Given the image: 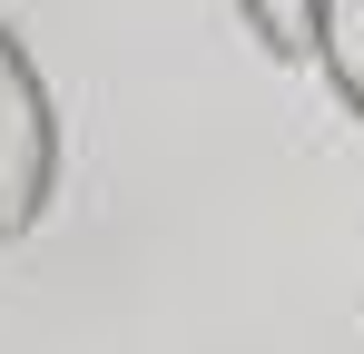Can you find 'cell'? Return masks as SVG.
<instances>
[{
	"label": "cell",
	"mask_w": 364,
	"mask_h": 354,
	"mask_svg": "<svg viewBox=\"0 0 364 354\" xmlns=\"http://www.w3.org/2000/svg\"><path fill=\"white\" fill-rule=\"evenodd\" d=\"M50 197H60V99L20 50V30L0 20V246L40 236Z\"/></svg>",
	"instance_id": "1"
},
{
	"label": "cell",
	"mask_w": 364,
	"mask_h": 354,
	"mask_svg": "<svg viewBox=\"0 0 364 354\" xmlns=\"http://www.w3.org/2000/svg\"><path fill=\"white\" fill-rule=\"evenodd\" d=\"M315 69L345 118H364V0H315Z\"/></svg>",
	"instance_id": "2"
},
{
	"label": "cell",
	"mask_w": 364,
	"mask_h": 354,
	"mask_svg": "<svg viewBox=\"0 0 364 354\" xmlns=\"http://www.w3.org/2000/svg\"><path fill=\"white\" fill-rule=\"evenodd\" d=\"M237 10L276 59H315V0H237Z\"/></svg>",
	"instance_id": "3"
}]
</instances>
